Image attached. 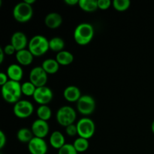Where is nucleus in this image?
I'll return each mask as SVG.
<instances>
[{
  "mask_svg": "<svg viewBox=\"0 0 154 154\" xmlns=\"http://www.w3.org/2000/svg\"><path fill=\"white\" fill-rule=\"evenodd\" d=\"M94 28L90 23L78 24L74 31V39L78 45L85 46L90 44L94 37Z\"/></svg>",
  "mask_w": 154,
  "mask_h": 154,
  "instance_id": "1",
  "label": "nucleus"
},
{
  "mask_svg": "<svg viewBox=\"0 0 154 154\" xmlns=\"http://www.w3.org/2000/svg\"><path fill=\"white\" fill-rule=\"evenodd\" d=\"M1 87L2 96L6 102L14 105L20 100L23 93L21 90V84L20 82L9 80L5 85Z\"/></svg>",
  "mask_w": 154,
  "mask_h": 154,
  "instance_id": "2",
  "label": "nucleus"
},
{
  "mask_svg": "<svg viewBox=\"0 0 154 154\" xmlns=\"http://www.w3.org/2000/svg\"><path fill=\"white\" fill-rule=\"evenodd\" d=\"M28 49L34 57H42L50 50L49 40L42 35L32 36L29 41Z\"/></svg>",
  "mask_w": 154,
  "mask_h": 154,
  "instance_id": "3",
  "label": "nucleus"
},
{
  "mask_svg": "<svg viewBox=\"0 0 154 154\" xmlns=\"http://www.w3.org/2000/svg\"><path fill=\"white\" fill-rule=\"evenodd\" d=\"M77 119L76 111L69 105L60 107L56 114L57 122L63 127H67L74 124Z\"/></svg>",
  "mask_w": 154,
  "mask_h": 154,
  "instance_id": "4",
  "label": "nucleus"
},
{
  "mask_svg": "<svg viewBox=\"0 0 154 154\" xmlns=\"http://www.w3.org/2000/svg\"><path fill=\"white\" fill-rule=\"evenodd\" d=\"M12 14L16 21L19 23H26L32 19L33 16L32 6L26 4L25 2L17 3L14 7Z\"/></svg>",
  "mask_w": 154,
  "mask_h": 154,
  "instance_id": "5",
  "label": "nucleus"
},
{
  "mask_svg": "<svg viewBox=\"0 0 154 154\" xmlns=\"http://www.w3.org/2000/svg\"><path fill=\"white\" fill-rule=\"evenodd\" d=\"M78 135L81 138L90 139L94 135L96 132V124L92 119L84 117L80 119L76 124Z\"/></svg>",
  "mask_w": 154,
  "mask_h": 154,
  "instance_id": "6",
  "label": "nucleus"
},
{
  "mask_svg": "<svg viewBox=\"0 0 154 154\" xmlns=\"http://www.w3.org/2000/svg\"><path fill=\"white\" fill-rule=\"evenodd\" d=\"M96 101L90 95H82L77 102V110L84 117H88L93 114L96 109Z\"/></svg>",
  "mask_w": 154,
  "mask_h": 154,
  "instance_id": "7",
  "label": "nucleus"
},
{
  "mask_svg": "<svg viewBox=\"0 0 154 154\" xmlns=\"http://www.w3.org/2000/svg\"><path fill=\"white\" fill-rule=\"evenodd\" d=\"M13 112L17 118L26 119L32 116L34 112V106L29 101L20 99L19 102L14 105Z\"/></svg>",
  "mask_w": 154,
  "mask_h": 154,
  "instance_id": "8",
  "label": "nucleus"
},
{
  "mask_svg": "<svg viewBox=\"0 0 154 154\" xmlns=\"http://www.w3.org/2000/svg\"><path fill=\"white\" fill-rule=\"evenodd\" d=\"M29 78L30 82L32 83L38 88L46 86L48 81V75L42 69V66H36L30 71Z\"/></svg>",
  "mask_w": 154,
  "mask_h": 154,
  "instance_id": "9",
  "label": "nucleus"
},
{
  "mask_svg": "<svg viewBox=\"0 0 154 154\" xmlns=\"http://www.w3.org/2000/svg\"><path fill=\"white\" fill-rule=\"evenodd\" d=\"M32 97L39 105H48L54 99V93L51 88L45 86L36 88Z\"/></svg>",
  "mask_w": 154,
  "mask_h": 154,
  "instance_id": "10",
  "label": "nucleus"
},
{
  "mask_svg": "<svg viewBox=\"0 0 154 154\" xmlns=\"http://www.w3.org/2000/svg\"><path fill=\"white\" fill-rule=\"evenodd\" d=\"M28 150L30 154H47L48 146L44 138L34 137L27 144Z\"/></svg>",
  "mask_w": 154,
  "mask_h": 154,
  "instance_id": "11",
  "label": "nucleus"
},
{
  "mask_svg": "<svg viewBox=\"0 0 154 154\" xmlns=\"http://www.w3.org/2000/svg\"><path fill=\"white\" fill-rule=\"evenodd\" d=\"M35 137L40 138H45L49 134L50 126L48 121L37 119L32 123L30 129Z\"/></svg>",
  "mask_w": 154,
  "mask_h": 154,
  "instance_id": "12",
  "label": "nucleus"
},
{
  "mask_svg": "<svg viewBox=\"0 0 154 154\" xmlns=\"http://www.w3.org/2000/svg\"><path fill=\"white\" fill-rule=\"evenodd\" d=\"M17 51L26 49L29 45V41L25 33L23 32H15L11 37V43Z\"/></svg>",
  "mask_w": 154,
  "mask_h": 154,
  "instance_id": "13",
  "label": "nucleus"
},
{
  "mask_svg": "<svg viewBox=\"0 0 154 154\" xmlns=\"http://www.w3.org/2000/svg\"><path fill=\"white\" fill-rule=\"evenodd\" d=\"M8 77L10 81L20 82L23 77V70L22 66L17 63H13L8 66L6 71Z\"/></svg>",
  "mask_w": 154,
  "mask_h": 154,
  "instance_id": "14",
  "label": "nucleus"
},
{
  "mask_svg": "<svg viewBox=\"0 0 154 154\" xmlns=\"http://www.w3.org/2000/svg\"><path fill=\"white\" fill-rule=\"evenodd\" d=\"M63 23V17L57 12H51L45 18V24L48 28L54 29L60 26Z\"/></svg>",
  "mask_w": 154,
  "mask_h": 154,
  "instance_id": "15",
  "label": "nucleus"
},
{
  "mask_svg": "<svg viewBox=\"0 0 154 154\" xmlns=\"http://www.w3.org/2000/svg\"><path fill=\"white\" fill-rule=\"evenodd\" d=\"M34 56L29 49L21 50V51H17L15 54V59H16L17 64L21 66H28L31 65L33 62Z\"/></svg>",
  "mask_w": 154,
  "mask_h": 154,
  "instance_id": "16",
  "label": "nucleus"
},
{
  "mask_svg": "<svg viewBox=\"0 0 154 154\" xmlns=\"http://www.w3.org/2000/svg\"><path fill=\"white\" fill-rule=\"evenodd\" d=\"M81 96V90L76 86H68L63 91V97L69 102H77Z\"/></svg>",
  "mask_w": 154,
  "mask_h": 154,
  "instance_id": "17",
  "label": "nucleus"
},
{
  "mask_svg": "<svg viewBox=\"0 0 154 154\" xmlns=\"http://www.w3.org/2000/svg\"><path fill=\"white\" fill-rule=\"evenodd\" d=\"M49 143L53 148L57 149V150H60L66 144L65 136L62 132L58 130L54 131L51 134L49 138Z\"/></svg>",
  "mask_w": 154,
  "mask_h": 154,
  "instance_id": "18",
  "label": "nucleus"
},
{
  "mask_svg": "<svg viewBox=\"0 0 154 154\" xmlns=\"http://www.w3.org/2000/svg\"><path fill=\"white\" fill-rule=\"evenodd\" d=\"M41 66L45 71V72L49 75L57 73L60 69V65L59 64L56 59L49 58L44 60Z\"/></svg>",
  "mask_w": 154,
  "mask_h": 154,
  "instance_id": "19",
  "label": "nucleus"
},
{
  "mask_svg": "<svg viewBox=\"0 0 154 154\" xmlns=\"http://www.w3.org/2000/svg\"><path fill=\"white\" fill-rule=\"evenodd\" d=\"M56 60L60 66H69L74 61V55L68 51H63L57 53Z\"/></svg>",
  "mask_w": 154,
  "mask_h": 154,
  "instance_id": "20",
  "label": "nucleus"
},
{
  "mask_svg": "<svg viewBox=\"0 0 154 154\" xmlns=\"http://www.w3.org/2000/svg\"><path fill=\"white\" fill-rule=\"evenodd\" d=\"M78 6L81 10L87 13H93L99 9L97 0H79Z\"/></svg>",
  "mask_w": 154,
  "mask_h": 154,
  "instance_id": "21",
  "label": "nucleus"
},
{
  "mask_svg": "<svg viewBox=\"0 0 154 154\" xmlns=\"http://www.w3.org/2000/svg\"><path fill=\"white\" fill-rule=\"evenodd\" d=\"M34 137L32 130L28 128H21L17 132V138L22 143L29 144Z\"/></svg>",
  "mask_w": 154,
  "mask_h": 154,
  "instance_id": "22",
  "label": "nucleus"
},
{
  "mask_svg": "<svg viewBox=\"0 0 154 154\" xmlns=\"http://www.w3.org/2000/svg\"><path fill=\"white\" fill-rule=\"evenodd\" d=\"M65 45L64 40L60 37H54L49 40L50 50L54 52L59 53L64 51Z\"/></svg>",
  "mask_w": 154,
  "mask_h": 154,
  "instance_id": "23",
  "label": "nucleus"
},
{
  "mask_svg": "<svg viewBox=\"0 0 154 154\" xmlns=\"http://www.w3.org/2000/svg\"><path fill=\"white\" fill-rule=\"evenodd\" d=\"M36 114L38 116V119L48 121L52 116V111L48 105H40L37 108Z\"/></svg>",
  "mask_w": 154,
  "mask_h": 154,
  "instance_id": "24",
  "label": "nucleus"
},
{
  "mask_svg": "<svg viewBox=\"0 0 154 154\" xmlns=\"http://www.w3.org/2000/svg\"><path fill=\"white\" fill-rule=\"evenodd\" d=\"M72 144H73L74 147H75V149L78 153H84V152L87 151L88 150L89 147H90L89 140L81 138V137H78V138H76Z\"/></svg>",
  "mask_w": 154,
  "mask_h": 154,
  "instance_id": "25",
  "label": "nucleus"
},
{
  "mask_svg": "<svg viewBox=\"0 0 154 154\" xmlns=\"http://www.w3.org/2000/svg\"><path fill=\"white\" fill-rule=\"evenodd\" d=\"M131 2L129 0H114L112 2V6L116 11L123 12L130 7Z\"/></svg>",
  "mask_w": 154,
  "mask_h": 154,
  "instance_id": "26",
  "label": "nucleus"
},
{
  "mask_svg": "<svg viewBox=\"0 0 154 154\" xmlns=\"http://www.w3.org/2000/svg\"><path fill=\"white\" fill-rule=\"evenodd\" d=\"M37 87L32 84V83L29 81L23 83L21 84V90H22L23 95L26 96H33L35 92Z\"/></svg>",
  "mask_w": 154,
  "mask_h": 154,
  "instance_id": "27",
  "label": "nucleus"
},
{
  "mask_svg": "<svg viewBox=\"0 0 154 154\" xmlns=\"http://www.w3.org/2000/svg\"><path fill=\"white\" fill-rule=\"evenodd\" d=\"M58 154H78L72 144L66 143L63 147L58 150Z\"/></svg>",
  "mask_w": 154,
  "mask_h": 154,
  "instance_id": "28",
  "label": "nucleus"
},
{
  "mask_svg": "<svg viewBox=\"0 0 154 154\" xmlns=\"http://www.w3.org/2000/svg\"><path fill=\"white\" fill-rule=\"evenodd\" d=\"M98 8L100 10H107L112 6V2L110 0H97Z\"/></svg>",
  "mask_w": 154,
  "mask_h": 154,
  "instance_id": "29",
  "label": "nucleus"
},
{
  "mask_svg": "<svg viewBox=\"0 0 154 154\" xmlns=\"http://www.w3.org/2000/svg\"><path fill=\"white\" fill-rule=\"evenodd\" d=\"M66 132L69 136L74 137L78 135V129L75 124H72L66 127Z\"/></svg>",
  "mask_w": 154,
  "mask_h": 154,
  "instance_id": "30",
  "label": "nucleus"
},
{
  "mask_svg": "<svg viewBox=\"0 0 154 154\" xmlns=\"http://www.w3.org/2000/svg\"><path fill=\"white\" fill-rule=\"evenodd\" d=\"M3 51H4L6 56H11L13 55V54H16L17 53L16 49L14 48V46L11 44H8V45H5V46L3 48Z\"/></svg>",
  "mask_w": 154,
  "mask_h": 154,
  "instance_id": "31",
  "label": "nucleus"
},
{
  "mask_svg": "<svg viewBox=\"0 0 154 154\" xmlns=\"http://www.w3.org/2000/svg\"><path fill=\"white\" fill-rule=\"evenodd\" d=\"M7 142V138L3 131H0V149H2Z\"/></svg>",
  "mask_w": 154,
  "mask_h": 154,
  "instance_id": "32",
  "label": "nucleus"
},
{
  "mask_svg": "<svg viewBox=\"0 0 154 154\" xmlns=\"http://www.w3.org/2000/svg\"><path fill=\"white\" fill-rule=\"evenodd\" d=\"M8 81H9V78L8 77L7 74L2 72L1 73H0V86L2 87V86L5 85V84Z\"/></svg>",
  "mask_w": 154,
  "mask_h": 154,
  "instance_id": "33",
  "label": "nucleus"
},
{
  "mask_svg": "<svg viewBox=\"0 0 154 154\" xmlns=\"http://www.w3.org/2000/svg\"><path fill=\"white\" fill-rule=\"evenodd\" d=\"M64 2L69 6H75L76 5H78L79 0H65Z\"/></svg>",
  "mask_w": 154,
  "mask_h": 154,
  "instance_id": "34",
  "label": "nucleus"
},
{
  "mask_svg": "<svg viewBox=\"0 0 154 154\" xmlns=\"http://www.w3.org/2000/svg\"><path fill=\"white\" fill-rule=\"evenodd\" d=\"M5 56V54L4 51H3V48H0V64L3 63Z\"/></svg>",
  "mask_w": 154,
  "mask_h": 154,
  "instance_id": "35",
  "label": "nucleus"
},
{
  "mask_svg": "<svg viewBox=\"0 0 154 154\" xmlns=\"http://www.w3.org/2000/svg\"><path fill=\"white\" fill-rule=\"evenodd\" d=\"M24 2H25L26 4L29 5H32L35 2V0H24Z\"/></svg>",
  "mask_w": 154,
  "mask_h": 154,
  "instance_id": "36",
  "label": "nucleus"
},
{
  "mask_svg": "<svg viewBox=\"0 0 154 154\" xmlns=\"http://www.w3.org/2000/svg\"><path fill=\"white\" fill-rule=\"evenodd\" d=\"M151 131H152V132L154 134V120L151 123Z\"/></svg>",
  "mask_w": 154,
  "mask_h": 154,
  "instance_id": "37",
  "label": "nucleus"
}]
</instances>
